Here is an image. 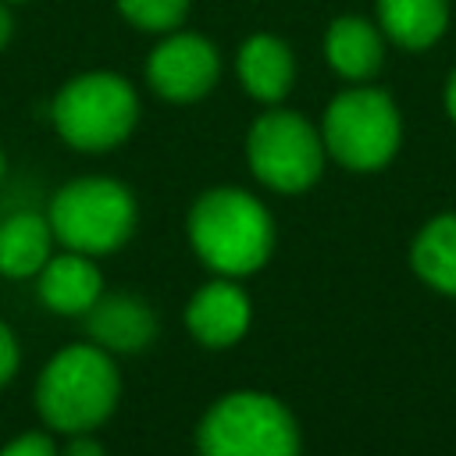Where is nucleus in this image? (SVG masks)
<instances>
[{
	"label": "nucleus",
	"mask_w": 456,
	"mask_h": 456,
	"mask_svg": "<svg viewBox=\"0 0 456 456\" xmlns=\"http://www.w3.org/2000/svg\"><path fill=\"white\" fill-rule=\"evenodd\" d=\"M321 139L328 157L346 171H378L403 142V118L385 89L356 82L328 103L321 118Z\"/></svg>",
	"instance_id": "obj_6"
},
{
	"label": "nucleus",
	"mask_w": 456,
	"mask_h": 456,
	"mask_svg": "<svg viewBox=\"0 0 456 456\" xmlns=\"http://www.w3.org/2000/svg\"><path fill=\"white\" fill-rule=\"evenodd\" d=\"M4 4H21V0H4Z\"/></svg>",
	"instance_id": "obj_24"
},
{
	"label": "nucleus",
	"mask_w": 456,
	"mask_h": 456,
	"mask_svg": "<svg viewBox=\"0 0 456 456\" xmlns=\"http://www.w3.org/2000/svg\"><path fill=\"white\" fill-rule=\"evenodd\" d=\"M0 456H57V445L46 431H25V435L11 438L0 449Z\"/></svg>",
	"instance_id": "obj_18"
},
{
	"label": "nucleus",
	"mask_w": 456,
	"mask_h": 456,
	"mask_svg": "<svg viewBox=\"0 0 456 456\" xmlns=\"http://www.w3.org/2000/svg\"><path fill=\"white\" fill-rule=\"evenodd\" d=\"M324 57L338 78L370 82L385 64V32L360 14H342L324 32Z\"/></svg>",
	"instance_id": "obj_13"
},
{
	"label": "nucleus",
	"mask_w": 456,
	"mask_h": 456,
	"mask_svg": "<svg viewBox=\"0 0 456 456\" xmlns=\"http://www.w3.org/2000/svg\"><path fill=\"white\" fill-rule=\"evenodd\" d=\"M4 171H7V160H4V150H0V182H4Z\"/></svg>",
	"instance_id": "obj_23"
},
{
	"label": "nucleus",
	"mask_w": 456,
	"mask_h": 456,
	"mask_svg": "<svg viewBox=\"0 0 456 456\" xmlns=\"http://www.w3.org/2000/svg\"><path fill=\"white\" fill-rule=\"evenodd\" d=\"M253 321V303L235 278L217 274L214 281L200 285L185 303V328L207 349H232Z\"/></svg>",
	"instance_id": "obj_9"
},
{
	"label": "nucleus",
	"mask_w": 456,
	"mask_h": 456,
	"mask_svg": "<svg viewBox=\"0 0 456 456\" xmlns=\"http://www.w3.org/2000/svg\"><path fill=\"white\" fill-rule=\"evenodd\" d=\"M185 235L200 264L224 278H246L274 253L271 210L239 185H214L200 192L189 207Z\"/></svg>",
	"instance_id": "obj_1"
},
{
	"label": "nucleus",
	"mask_w": 456,
	"mask_h": 456,
	"mask_svg": "<svg viewBox=\"0 0 456 456\" xmlns=\"http://www.w3.org/2000/svg\"><path fill=\"white\" fill-rule=\"evenodd\" d=\"M118 11L139 32L167 36L189 18V0H118Z\"/></svg>",
	"instance_id": "obj_17"
},
{
	"label": "nucleus",
	"mask_w": 456,
	"mask_h": 456,
	"mask_svg": "<svg viewBox=\"0 0 456 456\" xmlns=\"http://www.w3.org/2000/svg\"><path fill=\"white\" fill-rule=\"evenodd\" d=\"M36 296L50 314L61 317H82L100 296H103V274L93 264V256L64 249L50 256L36 274Z\"/></svg>",
	"instance_id": "obj_11"
},
{
	"label": "nucleus",
	"mask_w": 456,
	"mask_h": 456,
	"mask_svg": "<svg viewBox=\"0 0 456 456\" xmlns=\"http://www.w3.org/2000/svg\"><path fill=\"white\" fill-rule=\"evenodd\" d=\"M445 110H449V118L456 121V68L449 71V82H445Z\"/></svg>",
	"instance_id": "obj_22"
},
{
	"label": "nucleus",
	"mask_w": 456,
	"mask_h": 456,
	"mask_svg": "<svg viewBox=\"0 0 456 456\" xmlns=\"http://www.w3.org/2000/svg\"><path fill=\"white\" fill-rule=\"evenodd\" d=\"M18 363H21V349H18V338L14 331L0 321V388L18 374Z\"/></svg>",
	"instance_id": "obj_19"
},
{
	"label": "nucleus",
	"mask_w": 456,
	"mask_h": 456,
	"mask_svg": "<svg viewBox=\"0 0 456 456\" xmlns=\"http://www.w3.org/2000/svg\"><path fill=\"white\" fill-rule=\"evenodd\" d=\"M86 331L89 342H96L107 353H142L157 338V314L146 299L114 292L100 296L86 314Z\"/></svg>",
	"instance_id": "obj_10"
},
{
	"label": "nucleus",
	"mask_w": 456,
	"mask_h": 456,
	"mask_svg": "<svg viewBox=\"0 0 456 456\" xmlns=\"http://www.w3.org/2000/svg\"><path fill=\"white\" fill-rule=\"evenodd\" d=\"M50 118L71 150L107 153L132 135L139 121V96L132 82L114 71H86L57 89Z\"/></svg>",
	"instance_id": "obj_5"
},
{
	"label": "nucleus",
	"mask_w": 456,
	"mask_h": 456,
	"mask_svg": "<svg viewBox=\"0 0 456 456\" xmlns=\"http://www.w3.org/2000/svg\"><path fill=\"white\" fill-rule=\"evenodd\" d=\"M410 264L424 285L456 299V210L431 217L417 232L410 246Z\"/></svg>",
	"instance_id": "obj_16"
},
{
	"label": "nucleus",
	"mask_w": 456,
	"mask_h": 456,
	"mask_svg": "<svg viewBox=\"0 0 456 456\" xmlns=\"http://www.w3.org/2000/svg\"><path fill=\"white\" fill-rule=\"evenodd\" d=\"M46 221L53 228V239L64 249L103 256V253L121 249L132 239L139 207L125 182L86 175L57 189V196L50 200Z\"/></svg>",
	"instance_id": "obj_4"
},
{
	"label": "nucleus",
	"mask_w": 456,
	"mask_h": 456,
	"mask_svg": "<svg viewBox=\"0 0 456 456\" xmlns=\"http://www.w3.org/2000/svg\"><path fill=\"white\" fill-rule=\"evenodd\" d=\"M53 228L46 214L18 210L0 221V274L4 278H32L53 256Z\"/></svg>",
	"instance_id": "obj_15"
},
{
	"label": "nucleus",
	"mask_w": 456,
	"mask_h": 456,
	"mask_svg": "<svg viewBox=\"0 0 456 456\" xmlns=\"http://www.w3.org/2000/svg\"><path fill=\"white\" fill-rule=\"evenodd\" d=\"M324 139L303 114L271 107L246 132V164L274 192H306L324 171Z\"/></svg>",
	"instance_id": "obj_7"
},
{
	"label": "nucleus",
	"mask_w": 456,
	"mask_h": 456,
	"mask_svg": "<svg viewBox=\"0 0 456 456\" xmlns=\"http://www.w3.org/2000/svg\"><path fill=\"white\" fill-rule=\"evenodd\" d=\"M11 32H14V21H11V11L4 7V0H0V50L7 46V39H11Z\"/></svg>",
	"instance_id": "obj_21"
},
{
	"label": "nucleus",
	"mask_w": 456,
	"mask_h": 456,
	"mask_svg": "<svg viewBox=\"0 0 456 456\" xmlns=\"http://www.w3.org/2000/svg\"><path fill=\"white\" fill-rule=\"evenodd\" d=\"M378 28L403 50H431L449 28V0H374Z\"/></svg>",
	"instance_id": "obj_14"
},
{
	"label": "nucleus",
	"mask_w": 456,
	"mask_h": 456,
	"mask_svg": "<svg viewBox=\"0 0 456 456\" xmlns=\"http://www.w3.org/2000/svg\"><path fill=\"white\" fill-rule=\"evenodd\" d=\"M121 399V374L114 353L96 342H71L57 349L36 378V413L50 431L86 435L100 428Z\"/></svg>",
	"instance_id": "obj_2"
},
{
	"label": "nucleus",
	"mask_w": 456,
	"mask_h": 456,
	"mask_svg": "<svg viewBox=\"0 0 456 456\" xmlns=\"http://www.w3.org/2000/svg\"><path fill=\"white\" fill-rule=\"evenodd\" d=\"M200 456H299V424L292 410L256 388L217 395L196 424Z\"/></svg>",
	"instance_id": "obj_3"
},
{
	"label": "nucleus",
	"mask_w": 456,
	"mask_h": 456,
	"mask_svg": "<svg viewBox=\"0 0 456 456\" xmlns=\"http://www.w3.org/2000/svg\"><path fill=\"white\" fill-rule=\"evenodd\" d=\"M235 75L253 100L274 107L289 96V89L296 82V57L281 36L253 32L242 39V46L235 53Z\"/></svg>",
	"instance_id": "obj_12"
},
{
	"label": "nucleus",
	"mask_w": 456,
	"mask_h": 456,
	"mask_svg": "<svg viewBox=\"0 0 456 456\" xmlns=\"http://www.w3.org/2000/svg\"><path fill=\"white\" fill-rule=\"evenodd\" d=\"M221 78V53L200 32H167L146 57V82L167 103H196Z\"/></svg>",
	"instance_id": "obj_8"
},
{
	"label": "nucleus",
	"mask_w": 456,
	"mask_h": 456,
	"mask_svg": "<svg viewBox=\"0 0 456 456\" xmlns=\"http://www.w3.org/2000/svg\"><path fill=\"white\" fill-rule=\"evenodd\" d=\"M61 456H103V445L96 438H89V431H86V435H71V442Z\"/></svg>",
	"instance_id": "obj_20"
}]
</instances>
